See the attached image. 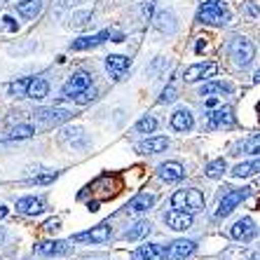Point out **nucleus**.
Segmentation results:
<instances>
[{"label": "nucleus", "instance_id": "obj_1", "mask_svg": "<svg viewBox=\"0 0 260 260\" xmlns=\"http://www.w3.org/2000/svg\"><path fill=\"white\" fill-rule=\"evenodd\" d=\"M197 21L206 26H225L230 21V12L220 0H206V3H202L200 12H197Z\"/></svg>", "mask_w": 260, "mask_h": 260}, {"label": "nucleus", "instance_id": "obj_2", "mask_svg": "<svg viewBox=\"0 0 260 260\" xmlns=\"http://www.w3.org/2000/svg\"><path fill=\"white\" fill-rule=\"evenodd\" d=\"M204 204H206L204 194H202V190H197V188L176 190V192L171 194V206H174V209H181V211L197 213L204 209Z\"/></svg>", "mask_w": 260, "mask_h": 260}, {"label": "nucleus", "instance_id": "obj_3", "mask_svg": "<svg viewBox=\"0 0 260 260\" xmlns=\"http://www.w3.org/2000/svg\"><path fill=\"white\" fill-rule=\"evenodd\" d=\"M230 56L235 59V63L239 68H248L251 63H253V56H255L253 43H251L248 38H244V36L232 38V43H230Z\"/></svg>", "mask_w": 260, "mask_h": 260}, {"label": "nucleus", "instance_id": "obj_4", "mask_svg": "<svg viewBox=\"0 0 260 260\" xmlns=\"http://www.w3.org/2000/svg\"><path fill=\"white\" fill-rule=\"evenodd\" d=\"M248 194H251V188H237V190H228V192L220 197L218 202V209H216V218H228L232 211H235L237 206L242 204L246 200Z\"/></svg>", "mask_w": 260, "mask_h": 260}, {"label": "nucleus", "instance_id": "obj_5", "mask_svg": "<svg viewBox=\"0 0 260 260\" xmlns=\"http://www.w3.org/2000/svg\"><path fill=\"white\" fill-rule=\"evenodd\" d=\"M87 87H91V75L85 71L75 73V75H71V78L66 80V85L61 87V99H73L78 96L80 91H85Z\"/></svg>", "mask_w": 260, "mask_h": 260}, {"label": "nucleus", "instance_id": "obj_6", "mask_svg": "<svg viewBox=\"0 0 260 260\" xmlns=\"http://www.w3.org/2000/svg\"><path fill=\"white\" fill-rule=\"evenodd\" d=\"M129 66H132V59H129V56H124V54H110V56H106V71H108V75L115 80V82L124 80Z\"/></svg>", "mask_w": 260, "mask_h": 260}, {"label": "nucleus", "instance_id": "obj_7", "mask_svg": "<svg viewBox=\"0 0 260 260\" xmlns=\"http://www.w3.org/2000/svg\"><path fill=\"white\" fill-rule=\"evenodd\" d=\"M113 237V228L108 223H101L96 228H91L89 232H78L73 237V242H89V244H106Z\"/></svg>", "mask_w": 260, "mask_h": 260}, {"label": "nucleus", "instance_id": "obj_8", "mask_svg": "<svg viewBox=\"0 0 260 260\" xmlns=\"http://www.w3.org/2000/svg\"><path fill=\"white\" fill-rule=\"evenodd\" d=\"M164 223L169 230L176 232H185L192 228V213L188 211H181V209H171V211L164 213Z\"/></svg>", "mask_w": 260, "mask_h": 260}, {"label": "nucleus", "instance_id": "obj_9", "mask_svg": "<svg viewBox=\"0 0 260 260\" xmlns=\"http://www.w3.org/2000/svg\"><path fill=\"white\" fill-rule=\"evenodd\" d=\"M255 235H258V230H255L253 218H239L230 228V237L237 239V242H251Z\"/></svg>", "mask_w": 260, "mask_h": 260}, {"label": "nucleus", "instance_id": "obj_10", "mask_svg": "<svg viewBox=\"0 0 260 260\" xmlns=\"http://www.w3.org/2000/svg\"><path fill=\"white\" fill-rule=\"evenodd\" d=\"M218 73V63H192L190 68H185V75L183 80L185 82H197V80H206V78H213Z\"/></svg>", "mask_w": 260, "mask_h": 260}, {"label": "nucleus", "instance_id": "obj_11", "mask_svg": "<svg viewBox=\"0 0 260 260\" xmlns=\"http://www.w3.org/2000/svg\"><path fill=\"white\" fill-rule=\"evenodd\" d=\"M197 251V244L192 239H176L169 248H167V260H185Z\"/></svg>", "mask_w": 260, "mask_h": 260}, {"label": "nucleus", "instance_id": "obj_12", "mask_svg": "<svg viewBox=\"0 0 260 260\" xmlns=\"http://www.w3.org/2000/svg\"><path fill=\"white\" fill-rule=\"evenodd\" d=\"M235 124V115H232L230 106H218L216 110L209 113V129H223Z\"/></svg>", "mask_w": 260, "mask_h": 260}, {"label": "nucleus", "instance_id": "obj_13", "mask_svg": "<svg viewBox=\"0 0 260 260\" xmlns=\"http://www.w3.org/2000/svg\"><path fill=\"white\" fill-rule=\"evenodd\" d=\"M71 110H66V108H40V110H36V117L40 122H45V124H59V122H66V120H71Z\"/></svg>", "mask_w": 260, "mask_h": 260}, {"label": "nucleus", "instance_id": "obj_14", "mask_svg": "<svg viewBox=\"0 0 260 260\" xmlns=\"http://www.w3.org/2000/svg\"><path fill=\"white\" fill-rule=\"evenodd\" d=\"M169 148V139L167 136H150V139L141 141L139 145H136V150L141 152V155H155V152H162Z\"/></svg>", "mask_w": 260, "mask_h": 260}, {"label": "nucleus", "instance_id": "obj_15", "mask_svg": "<svg viewBox=\"0 0 260 260\" xmlns=\"http://www.w3.org/2000/svg\"><path fill=\"white\" fill-rule=\"evenodd\" d=\"M108 38H110V30H101V33H96V36L78 38V40H73V43H71V49H75V52H82V49L99 47V45H103L106 40H108Z\"/></svg>", "mask_w": 260, "mask_h": 260}, {"label": "nucleus", "instance_id": "obj_16", "mask_svg": "<svg viewBox=\"0 0 260 260\" xmlns=\"http://www.w3.org/2000/svg\"><path fill=\"white\" fill-rule=\"evenodd\" d=\"M157 174H159V178L167 183H178L183 176H185V169H183V164H178V162H162L157 167Z\"/></svg>", "mask_w": 260, "mask_h": 260}, {"label": "nucleus", "instance_id": "obj_17", "mask_svg": "<svg viewBox=\"0 0 260 260\" xmlns=\"http://www.w3.org/2000/svg\"><path fill=\"white\" fill-rule=\"evenodd\" d=\"M167 258V251L159 244H143L134 251V260H164Z\"/></svg>", "mask_w": 260, "mask_h": 260}, {"label": "nucleus", "instance_id": "obj_18", "mask_svg": "<svg viewBox=\"0 0 260 260\" xmlns=\"http://www.w3.org/2000/svg\"><path fill=\"white\" fill-rule=\"evenodd\" d=\"M171 127H174L176 132H190V129L194 127L192 113H190L188 108H178L174 115H171Z\"/></svg>", "mask_w": 260, "mask_h": 260}, {"label": "nucleus", "instance_id": "obj_19", "mask_svg": "<svg viewBox=\"0 0 260 260\" xmlns=\"http://www.w3.org/2000/svg\"><path fill=\"white\" fill-rule=\"evenodd\" d=\"M36 251L40 255H66L71 251L68 242H40L36 246Z\"/></svg>", "mask_w": 260, "mask_h": 260}, {"label": "nucleus", "instance_id": "obj_20", "mask_svg": "<svg viewBox=\"0 0 260 260\" xmlns=\"http://www.w3.org/2000/svg\"><path fill=\"white\" fill-rule=\"evenodd\" d=\"M17 211L26 213V216H38V213L45 211V204L43 200H38V197H21L17 202Z\"/></svg>", "mask_w": 260, "mask_h": 260}, {"label": "nucleus", "instance_id": "obj_21", "mask_svg": "<svg viewBox=\"0 0 260 260\" xmlns=\"http://www.w3.org/2000/svg\"><path fill=\"white\" fill-rule=\"evenodd\" d=\"M230 174L235 176V178H251V176L260 174V157L248 159V162H239Z\"/></svg>", "mask_w": 260, "mask_h": 260}, {"label": "nucleus", "instance_id": "obj_22", "mask_svg": "<svg viewBox=\"0 0 260 260\" xmlns=\"http://www.w3.org/2000/svg\"><path fill=\"white\" fill-rule=\"evenodd\" d=\"M152 204H155V194L141 192V194H136V197H134V200L127 204V211L129 213H145Z\"/></svg>", "mask_w": 260, "mask_h": 260}, {"label": "nucleus", "instance_id": "obj_23", "mask_svg": "<svg viewBox=\"0 0 260 260\" xmlns=\"http://www.w3.org/2000/svg\"><path fill=\"white\" fill-rule=\"evenodd\" d=\"M43 5L45 0H21V3H17V12L24 19H36L43 12Z\"/></svg>", "mask_w": 260, "mask_h": 260}, {"label": "nucleus", "instance_id": "obj_24", "mask_svg": "<svg viewBox=\"0 0 260 260\" xmlns=\"http://www.w3.org/2000/svg\"><path fill=\"white\" fill-rule=\"evenodd\" d=\"M213 94H232V85L223 80H211V82L202 85L200 96H213Z\"/></svg>", "mask_w": 260, "mask_h": 260}, {"label": "nucleus", "instance_id": "obj_25", "mask_svg": "<svg viewBox=\"0 0 260 260\" xmlns=\"http://www.w3.org/2000/svg\"><path fill=\"white\" fill-rule=\"evenodd\" d=\"M155 26H157V30H162V33H174V30L178 28V24H176V14L169 12V10L157 12V17H155Z\"/></svg>", "mask_w": 260, "mask_h": 260}, {"label": "nucleus", "instance_id": "obj_26", "mask_svg": "<svg viewBox=\"0 0 260 260\" xmlns=\"http://www.w3.org/2000/svg\"><path fill=\"white\" fill-rule=\"evenodd\" d=\"M150 230H152V225L148 223V220H139V223H134L122 237H124L127 242H136V239H143V237L150 235Z\"/></svg>", "mask_w": 260, "mask_h": 260}, {"label": "nucleus", "instance_id": "obj_27", "mask_svg": "<svg viewBox=\"0 0 260 260\" xmlns=\"http://www.w3.org/2000/svg\"><path fill=\"white\" fill-rule=\"evenodd\" d=\"M49 94V82L45 78H30V85H28V99H45Z\"/></svg>", "mask_w": 260, "mask_h": 260}, {"label": "nucleus", "instance_id": "obj_28", "mask_svg": "<svg viewBox=\"0 0 260 260\" xmlns=\"http://www.w3.org/2000/svg\"><path fill=\"white\" fill-rule=\"evenodd\" d=\"M28 85H30V78H19L7 85V94L14 99H28Z\"/></svg>", "mask_w": 260, "mask_h": 260}, {"label": "nucleus", "instance_id": "obj_29", "mask_svg": "<svg viewBox=\"0 0 260 260\" xmlns=\"http://www.w3.org/2000/svg\"><path fill=\"white\" fill-rule=\"evenodd\" d=\"M36 134V129L30 127V124H17V127H12L10 132H7V139L10 141H21V139H30Z\"/></svg>", "mask_w": 260, "mask_h": 260}, {"label": "nucleus", "instance_id": "obj_30", "mask_svg": "<svg viewBox=\"0 0 260 260\" xmlns=\"http://www.w3.org/2000/svg\"><path fill=\"white\" fill-rule=\"evenodd\" d=\"M225 171H228V164H225V159H223V157H218V159H213V162L206 164L204 174L209 176V178H220V176H223Z\"/></svg>", "mask_w": 260, "mask_h": 260}, {"label": "nucleus", "instance_id": "obj_31", "mask_svg": "<svg viewBox=\"0 0 260 260\" xmlns=\"http://www.w3.org/2000/svg\"><path fill=\"white\" fill-rule=\"evenodd\" d=\"M89 21H91V12H89V10H80V12L71 14L68 26H71V28H85Z\"/></svg>", "mask_w": 260, "mask_h": 260}, {"label": "nucleus", "instance_id": "obj_32", "mask_svg": "<svg viewBox=\"0 0 260 260\" xmlns=\"http://www.w3.org/2000/svg\"><path fill=\"white\" fill-rule=\"evenodd\" d=\"M155 129H157V120H155L152 115H145L136 122V132L139 134H152Z\"/></svg>", "mask_w": 260, "mask_h": 260}, {"label": "nucleus", "instance_id": "obj_33", "mask_svg": "<svg viewBox=\"0 0 260 260\" xmlns=\"http://www.w3.org/2000/svg\"><path fill=\"white\" fill-rule=\"evenodd\" d=\"M94 99H96V89H94V87H87L85 91H80L78 96H73V101L78 103V106H87V103H91Z\"/></svg>", "mask_w": 260, "mask_h": 260}, {"label": "nucleus", "instance_id": "obj_34", "mask_svg": "<svg viewBox=\"0 0 260 260\" xmlns=\"http://www.w3.org/2000/svg\"><path fill=\"white\" fill-rule=\"evenodd\" d=\"M63 139H66L71 145H78V143H75V141H78V139H85V132H82V129H80V127L66 129V132H63Z\"/></svg>", "mask_w": 260, "mask_h": 260}, {"label": "nucleus", "instance_id": "obj_35", "mask_svg": "<svg viewBox=\"0 0 260 260\" xmlns=\"http://www.w3.org/2000/svg\"><path fill=\"white\" fill-rule=\"evenodd\" d=\"M244 150L260 157V134H258V136H253V139H248L246 143H244Z\"/></svg>", "mask_w": 260, "mask_h": 260}, {"label": "nucleus", "instance_id": "obj_36", "mask_svg": "<svg viewBox=\"0 0 260 260\" xmlns=\"http://www.w3.org/2000/svg\"><path fill=\"white\" fill-rule=\"evenodd\" d=\"M157 101H159V103H171V101H176V89H174L171 85H169V87H164Z\"/></svg>", "mask_w": 260, "mask_h": 260}, {"label": "nucleus", "instance_id": "obj_37", "mask_svg": "<svg viewBox=\"0 0 260 260\" xmlns=\"http://www.w3.org/2000/svg\"><path fill=\"white\" fill-rule=\"evenodd\" d=\"M244 10H246V14L248 17H260V7L255 5V3H246V5H244Z\"/></svg>", "mask_w": 260, "mask_h": 260}, {"label": "nucleus", "instance_id": "obj_38", "mask_svg": "<svg viewBox=\"0 0 260 260\" xmlns=\"http://www.w3.org/2000/svg\"><path fill=\"white\" fill-rule=\"evenodd\" d=\"M30 49H36V43H28L24 47H10V54H24V52H30Z\"/></svg>", "mask_w": 260, "mask_h": 260}, {"label": "nucleus", "instance_id": "obj_39", "mask_svg": "<svg viewBox=\"0 0 260 260\" xmlns=\"http://www.w3.org/2000/svg\"><path fill=\"white\" fill-rule=\"evenodd\" d=\"M56 178V174H45V176H36L33 178V183H40V185H47V183H52Z\"/></svg>", "mask_w": 260, "mask_h": 260}, {"label": "nucleus", "instance_id": "obj_40", "mask_svg": "<svg viewBox=\"0 0 260 260\" xmlns=\"http://www.w3.org/2000/svg\"><path fill=\"white\" fill-rule=\"evenodd\" d=\"M3 21H5V28H7V30H12V33H17V30H19L17 21H14L12 17H3Z\"/></svg>", "mask_w": 260, "mask_h": 260}, {"label": "nucleus", "instance_id": "obj_41", "mask_svg": "<svg viewBox=\"0 0 260 260\" xmlns=\"http://www.w3.org/2000/svg\"><path fill=\"white\" fill-rule=\"evenodd\" d=\"M220 106V99L218 96H209L206 99V108H218Z\"/></svg>", "mask_w": 260, "mask_h": 260}, {"label": "nucleus", "instance_id": "obj_42", "mask_svg": "<svg viewBox=\"0 0 260 260\" xmlns=\"http://www.w3.org/2000/svg\"><path fill=\"white\" fill-rule=\"evenodd\" d=\"M80 3H85V0H61L59 5H61V7H78Z\"/></svg>", "mask_w": 260, "mask_h": 260}, {"label": "nucleus", "instance_id": "obj_43", "mask_svg": "<svg viewBox=\"0 0 260 260\" xmlns=\"http://www.w3.org/2000/svg\"><path fill=\"white\" fill-rule=\"evenodd\" d=\"M45 230H59V220H47V223H45Z\"/></svg>", "mask_w": 260, "mask_h": 260}, {"label": "nucleus", "instance_id": "obj_44", "mask_svg": "<svg viewBox=\"0 0 260 260\" xmlns=\"http://www.w3.org/2000/svg\"><path fill=\"white\" fill-rule=\"evenodd\" d=\"M7 213H10V211H7V206H0V218H5Z\"/></svg>", "mask_w": 260, "mask_h": 260}, {"label": "nucleus", "instance_id": "obj_45", "mask_svg": "<svg viewBox=\"0 0 260 260\" xmlns=\"http://www.w3.org/2000/svg\"><path fill=\"white\" fill-rule=\"evenodd\" d=\"M253 82H258V85H260V71H255V75H253Z\"/></svg>", "mask_w": 260, "mask_h": 260}, {"label": "nucleus", "instance_id": "obj_46", "mask_svg": "<svg viewBox=\"0 0 260 260\" xmlns=\"http://www.w3.org/2000/svg\"><path fill=\"white\" fill-rule=\"evenodd\" d=\"M3 239H5V230H3V228H0V242H3Z\"/></svg>", "mask_w": 260, "mask_h": 260}, {"label": "nucleus", "instance_id": "obj_47", "mask_svg": "<svg viewBox=\"0 0 260 260\" xmlns=\"http://www.w3.org/2000/svg\"><path fill=\"white\" fill-rule=\"evenodd\" d=\"M255 110H258V120H260V103H258V106H255Z\"/></svg>", "mask_w": 260, "mask_h": 260}, {"label": "nucleus", "instance_id": "obj_48", "mask_svg": "<svg viewBox=\"0 0 260 260\" xmlns=\"http://www.w3.org/2000/svg\"><path fill=\"white\" fill-rule=\"evenodd\" d=\"M253 260H260V255H255V258H253Z\"/></svg>", "mask_w": 260, "mask_h": 260}, {"label": "nucleus", "instance_id": "obj_49", "mask_svg": "<svg viewBox=\"0 0 260 260\" xmlns=\"http://www.w3.org/2000/svg\"><path fill=\"white\" fill-rule=\"evenodd\" d=\"M258 206H260V202H258Z\"/></svg>", "mask_w": 260, "mask_h": 260}]
</instances>
